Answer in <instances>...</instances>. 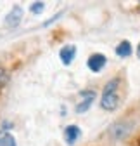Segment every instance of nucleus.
I'll return each mask as SVG.
<instances>
[{
    "label": "nucleus",
    "mask_w": 140,
    "mask_h": 146,
    "mask_svg": "<svg viewBox=\"0 0 140 146\" xmlns=\"http://www.w3.org/2000/svg\"><path fill=\"white\" fill-rule=\"evenodd\" d=\"M111 131H113V134H114V137H116V139H121V137H123V136L128 132V129H126L123 123H116Z\"/></svg>",
    "instance_id": "1a4fd4ad"
},
{
    "label": "nucleus",
    "mask_w": 140,
    "mask_h": 146,
    "mask_svg": "<svg viewBox=\"0 0 140 146\" xmlns=\"http://www.w3.org/2000/svg\"><path fill=\"white\" fill-rule=\"evenodd\" d=\"M0 146H17V144H16V139H14L12 134L2 132L0 134Z\"/></svg>",
    "instance_id": "6e6552de"
},
{
    "label": "nucleus",
    "mask_w": 140,
    "mask_h": 146,
    "mask_svg": "<svg viewBox=\"0 0 140 146\" xmlns=\"http://www.w3.org/2000/svg\"><path fill=\"white\" fill-rule=\"evenodd\" d=\"M62 14H64V12H57L56 16H52V17H50V19H48V21H45V23H43V26H48V25H52V23H56V21L59 19V17H61Z\"/></svg>",
    "instance_id": "9b49d317"
},
{
    "label": "nucleus",
    "mask_w": 140,
    "mask_h": 146,
    "mask_svg": "<svg viewBox=\"0 0 140 146\" xmlns=\"http://www.w3.org/2000/svg\"><path fill=\"white\" fill-rule=\"evenodd\" d=\"M7 78H9V77H7V73H5L4 70H0V85H4V84L7 82Z\"/></svg>",
    "instance_id": "f8f14e48"
},
{
    "label": "nucleus",
    "mask_w": 140,
    "mask_h": 146,
    "mask_svg": "<svg viewBox=\"0 0 140 146\" xmlns=\"http://www.w3.org/2000/svg\"><path fill=\"white\" fill-rule=\"evenodd\" d=\"M137 58L140 59V44H138V47H137Z\"/></svg>",
    "instance_id": "ddd939ff"
},
{
    "label": "nucleus",
    "mask_w": 140,
    "mask_h": 146,
    "mask_svg": "<svg viewBox=\"0 0 140 146\" xmlns=\"http://www.w3.org/2000/svg\"><path fill=\"white\" fill-rule=\"evenodd\" d=\"M80 98H81V101L76 104V111L78 113H85L86 110L92 106V103L95 101V92L94 90H81Z\"/></svg>",
    "instance_id": "7ed1b4c3"
},
{
    "label": "nucleus",
    "mask_w": 140,
    "mask_h": 146,
    "mask_svg": "<svg viewBox=\"0 0 140 146\" xmlns=\"http://www.w3.org/2000/svg\"><path fill=\"white\" fill-rule=\"evenodd\" d=\"M21 19H23V9L19 5H14L9 11V14L5 16V25L9 28H14V26H17V25L21 23Z\"/></svg>",
    "instance_id": "20e7f679"
},
{
    "label": "nucleus",
    "mask_w": 140,
    "mask_h": 146,
    "mask_svg": "<svg viewBox=\"0 0 140 146\" xmlns=\"http://www.w3.org/2000/svg\"><path fill=\"white\" fill-rule=\"evenodd\" d=\"M106 64H107V58L104 56V54H100V52L92 54V56L88 58V61H86L88 70H92L94 73H100L104 68H106Z\"/></svg>",
    "instance_id": "f03ea898"
},
{
    "label": "nucleus",
    "mask_w": 140,
    "mask_h": 146,
    "mask_svg": "<svg viewBox=\"0 0 140 146\" xmlns=\"http://www.w3.org/2000/svg\"><path fill=\"white\" fill-rule=\"evenodd\" d=\"M29 11H31L33 14H42V12L45 11V4H43V2H33V4L29 5Z\"/></svg>",
    "instance_id": "9d476101"
},
{
    "label": "nucleus",
    "mask_w": 140,
    "mask_h": 146,
    "mask_svg": "<svg viewBox=\"0 0 140 146\" xmlns=\"http://www.w3.org/2000/svg\"><path fill=\"white\" fill-rule=\"evenodd\" d=\"M131 52H133V49H131V44L128 40H121L116 45V54L119 58H128V56H131Z\"/></svg>",
    "instance_id": "0eeeda50"
},
{
    "label": "nucleus",
    "mask_w": 140,
    "mask_h": 146,
    "mask_svg": "<svg viewBox=\"0 0 140 146\" xmlns=\"http://www.w3.org/2000/svg\"><path fill=\"white\" fill-rule=\"evenodd\" d=\"M80 136H81V129H80L78 125H67L66 129H64V141L69 146H73L80 139Z\"/></svg>",
    "instance_id": "39448f33"
},
{
    "label": "nucleus",
    "mask_w": 140,
    "mask_h": 146,
    "mask_svg": "<svg viewBox=\"0 0 140 146\" xmlns=\"http://www.w3.org/2000/svg\"><path fill=\"white\" fill-rule=\"evenodd\" d=\"M118 85L119 80L113 78L111 82H107V85L104 87V94L100 98V106L107 111H113L119 106V96H118Z\"/></svg>",
    "instance_id": "f257e3e1"
},
{
    "label": "nucleus",
    "mask_w": 140,
    "mask_h": 146,
    "mask_svg": "<svg viewBox=\"0 0 140 146\" xmlns=\"http://www.w3.org/2000/svg\"><path fill=\"white\" fill-rule=\"evenodd\" d=\"M59 58H61L62 64L69 66V64L75 61V58H76V47H75V45H64V47L59 50Z\"/></svg>",
    "instance_id": "423d86ee"
}]
</instances>
